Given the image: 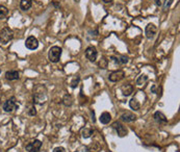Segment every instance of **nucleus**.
Here are the masks:
<instances>
[{
    "instance_id": "26",
    "label": "nucleus",
    "mask_w": 180,
    "mask_h": 152,
    "mask_svg": "<svg viewBox=\"0 0 180 152\" xmlns=\"http://www.w3.org/2000/svg\"><path fill=\"white\" fill-rule=\"evenodd\" d=\"M28 114H29V116H35V114H37V110H35V107H30V109H29Z\"/></svg>"
},
{
    "instance_id": "20",
    "label": "nucleus",
    "mask_w": 180,
    "mask_h": 152,
    "mask_svg": "<svg viewBox=\"0 0 180 152\" xmlns=\"http://www.w3.org/2000/svg\"><path fill=\"white\" fill-rule=\"evenodd\" d=\"M89 150H90V152H99L101 150V147L98 143H93L92 145L89 146Z\"/></svg>"
},
{
    "instance_id": "30",
    "label": "nucleus",
    "mask_w": 180,
    "mask_h": 152,
    "mask_svg": "<svg viewBox=\"0 0 180 152\" xmlns=\"http://www.w3.org/2000/svg\"><path fill=\"white\" fill-rule=\"evenodd\" d=\"M103 1H104L105 3H110V2L112 1V0H103Z\"/></svg>"
},
{
    "instance_id": "10",
    "label": "nucleus",
    "mask_w": 180,
    "mask_h": 152,
    "mask_svg": "<svg viewBox=\"0 0 180 152\" xmlns=\"http://www.w3.org/2000/svg\"><path fill=\"white\" fill-rule=\"evenodd\" d=\"M46 100V93L43 94L42 92H35V101L39 104H42Z\"/></svg>"
},
{
    "instance_id": "22",
    "label": "nucleus",
    "mask_w": 180,
    "mask_h": 152,
    "mask_svg": "<svg viewBox=\"0 0 180 152\" xmlns=\"http://www.w3.org/2000/svg\"><path fill=\"white\" fill-rule=\"evenodd\" d=\"M148 80V77L146 75H141V76H138V80H136V84L138 86H142V84H145Z\"/></svg>"
},
{
    "instance_id": "9",
    "label": "nucleus",
    "mask_w": 180,
    "mask_h": 152,
    "mask_svg": "<svg viewBox=\"0 0 180 152\" xmlns=\"http://www.w3.org/2000/svg\"><path fill=\"white\" fill-rule=\"evenodd\" d=\"M112 127H114V129L116 130L117 133H118L120 137H124V135H127V130H126V128L124 127L120 122H114V123L112 124Z\"/></svg>"
},
{
    "instance_id": "24",
    "label": "nucleus",
    "mask_w": 180,
    "mask_h": 152,
    "mask_svg": "<svg viewBox=\"0 0 180 152\" xmlns=\"http://www.w3.org/2000/svg\"><path fill=\"white\" fill-rule=\"evenodd\" d=\"M98 65L101 69H106V68H107L108 62H107V60H106L105 58H102L101 60H100V62H99Z\"/></svg>"
},
{
    "instance_id": "5",
    "label": "nucleus",
    "mask_w": 180,
    "mask_h": 152,
    "mask_svg": "<svg viewBox=\"0 0 180 152\" xmlns=\"http://www.w3.org/2000/svg\"><path fill=\"white\" fill-rule=\"evenodd\" d=\"M41 147H42V142L40 141V140H35L31 143L27 144L26 150L28 152H37Z\"/></svg>"
},
{
    "instance_id": "23",
    "label": "nucleus",
    "mask_w": 180,
    "mask_h": 152,
    "mask_svg": "<svg viewBox=\"0 0 180 152\" xmlns=\"http://www.w3.org/2000/svg\"><path fill=\"white\" fill-rule=\"evenodd\" d=\"M112 60H114L117 63H119V64H127V62H128V58H126V56H124V55L120 56V58H112Z\"/></svg>"
},
{
    "instance_id": "14",
    "label": "nucleus",
    "mask_w": 180,
    "mask_h": 152,
    "mask_svg": "<svg viewBox=\"0 0 180 152\" xmlns=\"http://www.w3.org/2000/svg\"><path fill=\"white\" fill-rule=\"evenodd\" d=\"M121 91L122 93H123L124 96H130V95L132 94V92H133V86H131V84H124L123 86L121 88Z\"/></svg>"
},
{
    "instance_id": "4",
    "label": "nucleus",
    "mask_w": 180,
    "mask_h": 152,
    "mask_svg": "<svg viewBox=\"0 0 180 152\" xmlns=\"http://www.w3.org/2000/svg\"><path fill=\"white\" fill-rule=\"evenodd\" d=\"M25 46H26V48L30 49V50H35V49H37L39 47V41H37V37L31 35V37H27V40L25 41Z\"/></svg>"
},
{
    "instance_id": "31",
    "label": "nucleus",
    "mask_w": 180,
    "mask_h": 152,
    "mask_svg": "<svg viewBox=\"0 0 180 152\" xmlns=\"http://www.w3.org/2000/svg\"><path fill=\"white\" fill-rule=\"evenodd\" d=\"M74 1H76V2H79V0H74Z\"/></svg>"
},
{
    "instance_id": "18",
    "label": "nucleus",
    "mask_w": 180,
    "mask_h": 152,
    "mask_svg": "<svg viewBox=\"0 0 180 152\" xmlns=\"http://www.w3.org/2000/svg\"><path fill=\"white\" fill-rule=\"evenodd\" d=\"M9 16V9L4 5H0V20H3Z\"/></svg>"
},
{
    "instance_id": "8",
    "label": "nucleus",
    "mask_w": 180,
    "mask_h": 152,
    "mask_svg": "<svg viewBox=\"0 0 180 152\" xmlns=\"http://www.w3.org/2000/svg\"><path fill=\"white\" fill-rule=\"evenodd\" d=\"M97 55H98V53H97V50L95 47L91 46V47H88V48H86V56L90 62H95V61L97 60Z\"/></svg>"
},
{
    "instance_id": "1",
    "label": "nucleus",
    "mask_w": 180,
    "mask_h": 152,
    "mask_svg": "<svg viewBox=\"0 0 180 152\" xmlns=\"http://www.w3.org/2000/svg\"><path fill=\"white\" fill-rule=\"evenodd\" d=\"M14 37V31L9 27H4L0 31V42L2 44H7L9 41L13 40Z\"/></svg>"
},
{
    "instance_id": "12",
    "label": "nucleus",
    "mask_w": 180,
    "mask_h": 152,
    "mask_svg": "<svg viewBox=\"0 0 180 152\" xmlns=\"http://www.w3.org/2000/svg\"><path fill=\"white\" fill-rule=\"evenodd\" d=\"M20 77V74L18 71H7L5 73V78L7 80H17L19 79Z\"/></svg>"
},
{
    "instance_id": "13",
    "label": "nucleus",
    "mask_w": 180,
    "mask_h": 152,
    "mask_svg": "<svg viewBox=\"0 0 180 152\" xmlns=\"http://www.w3.org/2000/svg\"><path fill=\"white\" fill-rule=\"evenodd\" d=\"M154 119H155L159 124L167 123V118H166V116L161 112H156L155 114H154Z\"/></svg>"
},
{
    "instance_id": "28",
    "label": "nucleus",
    "mask_w": 180,
    "mask_h": 152,
    "mask_svg": "<svg viewBox=\"0 0 180 152\" xmlns=\"http://www.w3.org/2000/svg\"><path fill=\"white\" fill-rule=\"evenodd\" d=\"M53 152H66V151H65V148H63V147H56L54 150H53Z\"/></svg>"
},
{
    "instance_id": "17",
    "label": "nucleus",
    "mask_w": 180,
    "mask_h": 152,
    "mask_svg": "<svg viewBox=\"0 0 180 152\" xmlns=\"http://www.w3.org/2000/svg\"><path fill=\"white\" fill-rule=\"evenodd\" d=\"M129 106L133 110H138L140 108H141V104H140V102L138 101V99H136V98H132V99L130 100V101H129Z\"/></svg>"
},
{
    "instance_id": "25",
    "label": "nucleus",
    "mask_w": 180,
    "mask_h": 152,
    "mask_svg": "<svg viewBox=\"0 0 180 152\" xmlns=\"http://www.w3.org/2000/svg\"><path fill=\"white\" fill-rule=\"evenodd\" d=\"M163 1H165V4H163V9H165V11H167V9L171 6L172 2H173L174 0H163Z\"/></svg>"
},
{
    "instance_id": "11",
    "label": "nucleus",
    "mask_w": 180,
    "mask_h": 152,
    "mask_svg": "<svg viewBox=\"0 0 180 152\" xmlns=\"http://www.w3.org/2000/svg\"><path fill=\"white\" fill-rule=\"evenodd\" d=\"M121 119L123 120L124 122H132V121H135L136 116L133 115V114L130 112H126L121 116Z\"/></svg>"
},
{
    "instance_id": "16",
    "label": "nucleus",
    "mask_w": 180,
    "mask_h": 152,
    "mask_svg": "<svg viewBox=\"0 0 180 152\" xmlns=\"http://www.w3.org/2000/svg\"><path fill=\"white\" fill-rule=\"evenodd\" d=\"M32 6V0H21L20 2V7L23 11H28Z\"/></svg>"
},
{
    "instance_id": "21",
    "label": "nucleus",
    "mask_w": 180,
    "mask_h": 152,
    "mask_svg": "<svg viewBox=\"0 0 180 152\" xmlns=\"http://www.w3.org/2000/svg\"><path fill=\"white\" fill-rule=\"evenodd\" d=\"M93 130L90 129V128H84V129H82L81 131V135H82V138H84V139H88V138H90L91 135H93Z\"/></svg>"
},
{
    "instance_id": "19",
    "label": "nucleus",
    "mask_w": 180,
    "mask_h": 152,
    "mask_svg": "<svg viewBox=\"0 0 180 152\" xmlns=\"http://www.w3.org/2000/svg\"><path fill=\"white\" fill-rule=\"evenodd\" d=\"M63 103H64L66 106H71L73 104V97L69 94L65 95L64 99H63Z\"/></svg>"
},
{
    "instance_id": "29",
    "label": "nucleus",
    "mask_w": 180,
    "mask_h": 152,
    "mask_svg": "<svg viewBox=\"0 0 180 152\" xmlns=\"http://www.w3.org/2000/svg\"><path fill=\"white\" fill-rule=\"evenodd\" d=\"M163 0H156V4H157V5H163Z\"/></svg>"
},
{
    "instance_id": "2",
    "label": "nucleus",
    "mask_w": 180,
    "mask_h": 152,
    "mask_svg": "<svg viewBox=\"0 0 180 152\" xmlns=\"http://www.w3.org/2000/svg\"><path fill=\"white\" fill-rule=\"evenodd\" d=\"M62 48L58 46H53L49 50V60L52 63H57L60 60V55H62Z\"/></svg>"
},
{
    "instance_id": "3",
    "label": "nucleus",
    "mask_w": 180,
    "mask_h": 152,
    "mask_svg": "<svg viewBox=\"0 0 180 152\" xmlns=\"http://www.w3.org/2000/svg\"><path fill=\"white\" fill-rule=\"evenodd\" d=\"M17 108H18V105H17V103H16L15 97H12L11 99L6 100V101L4 102V104H3V109H4V112H14V110L17 109Z\"/></svg>"
},
{
    "instance_id": "7",
    "label": "nucleus",
    "mask_w": 180,
    "mask_h": 152,
    "mask_svg": "<svg viewBox=\"0 0 180 152\" xmlns=\"http://www.w3.org/2000/svg\"><path fill=\"white\" fill-rule=\"evenodd\" d=\"M156 31H157V28H156L155 25H154L153 23H149V24L146 26V29H145L146 37H147L149 40H151V39H153V37H155Z\"/></svg>"
},
{
    "instance_id": "27",
    "label": "nucleus",
    "mask_w": 180,
    "mask_h": 152,
    "mask_svg": "<svg viewBox=\"0 0 180 152\" xmlns=\"http://www.w3.org/2000/svg\"><path fill=\"white\" fill-rule=\"evenodd\" d=\"M78 82H79V77H77V79H74L72 81V84H71V86H72V88H76L77 84H78Z\"/></svg>"
},
{
    "instance_id": "6",
    "label": "nucleus",
    "mask_w": 180,
    "mask_h": 152,
    "mask_svg": "<svg viewBox=\"0 0 180 152\" xmlns=\"http://www.w3.org/2000/svg\"><path fill=\"white\" fill-rule=\"evenodd\" d=\"M124 76H125V73H124V71L122 70H117L114 71V72L110 73L109 74V80L112 82H117V81H120L121 79H123Z\"/></svg>"
},
{
    "instance_id": "15",
    "label": "nucleus",
    "mask_w": 180,
    "mask_h": 152,
    "mask_svg": "<svg viewBox=\"0 0 180 152\" xmlns=\"http://www.w3.org/2000/svg\"><path fill=\"white\" fill-rule=\"evenodd\" d=\"M99 120H100V122H101L102 124H108L110 122V120H112V116H110L109 112H103V114H101Z\"/></svg>"
}]
</instances>
